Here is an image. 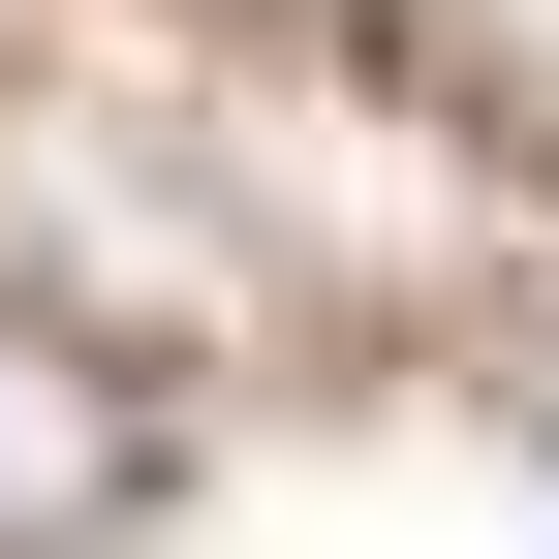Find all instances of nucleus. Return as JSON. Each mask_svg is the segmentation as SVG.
<instances>
[{"label":"nucleus","instance_id":"obj_1","mask_svg":"<svg viewBox=\"0 0 559 559\" xmlns=\"http://www.w3.org/2000/svg\"><path fill=\"white\" fill-rule=\"evenodd\" d=\"M156 498V373H94L62 311H0V559H94Z\"/></svg>","mask_w":559,"mask_h":559}]
</instances>
